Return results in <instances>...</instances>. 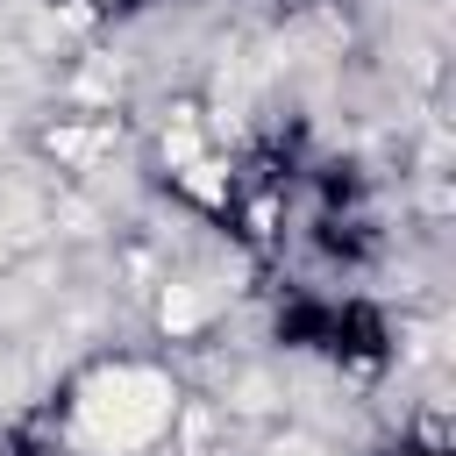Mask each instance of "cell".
I'll use <instances>...</instances> for the list:
<instances>
[{"label":"cell","mask_w":456,"mask_h":456,"mask_svg":"<svg viewBox=\"0 0 456 456\" xmlns=\"http://www.w3.org/2000/svg\"><path fill=\"white\" fill-rule=\"evenodd\" d=\"M207 306H214L207 292H192V285H171V292H164V328H171V335H185V328H200V321H207Z\"/></svg>","instance_id":"7a4b0ae2"},{"label":"cell","mask_w":456,"mask_h":456,"mask_svg":"<svg viewBox=\"0 0 456 456\" xmlns=\"http://www.w3.org/2000/svg\"><path fill=\"white\" fill-rule=\"evenodd\" d=\"M78 413H86V435L93 442H107V449H135V442H150L164 420H171V385L157 378V370H100L93 385H86V399H78Z\"/></svg>","instance_id":"6da1fadb"}]
</instances>
